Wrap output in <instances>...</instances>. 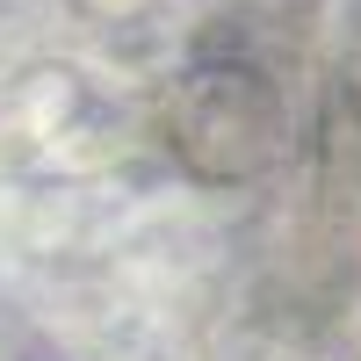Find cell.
<instances>
[{"mask_svg": "<svg viewBox=\"0 0 361 361\" xmlns=\"http://www.w3.org/2000/svg\"><path fill=\"white\" fill-rule=\"evenodd\" d=\"M159 130L195 180L231 188V180H260L289 152V102H282V80L246 58H195L166 87Z\"/></svg>", "mask_w": 361, "mask_h": 361, "instance_id": "cell-1", "label": "cell"}, {"mask_svg": "<svg viewBox=\"0 0 361 361\" xmlns=\"http://www.w3.org/2000/svg\"><path fill=\"white\" fill-rule=\"evenodd\" d=\"M130 152V130L116 102H102L94 87L66 66H29L0 73V180H87L109 173Z\"/></svg>", "mask_w": 361, "mask_h": 361, "instance_id": "cell-2", "label": "cell"}, {"mask_svg": "<svg viewBox=\"0 0 361 361\" xmlns=\"http://www.w3.org/2000/svg\"><path fill=\"white\" fill-rule=\"evenodd\" d=\"M296 29L282 22V15H267V8H231V15H217L202 29V44H195V58H246V66H260V73H289L296 66Z\"/></svg>", "mask_w": 361, "mask_h": 361, "instance_id": "cell-3", "label": "cell"}, {"mask_svg": "<svg viewBox=\"0 0 361 361\" xmlns=\"http://www.w3.org/2000/svg\"><path fill=\"white\" fill-rule=\"evenodd\" d=\"M80 8L94 15V22H130V15H145V8H152V0H80Z\"/></svg>", "mask_w": 361, "mask_h": 361, "instance_id": "cell-4", "label": "cell"}, {"mask_svg": "<svg viewBox=\"0 0 361 361\" xmlns=\"http://www.w3.org/2000/svg\"><path fill=\"white\" fill-rule=\"evenodd\" d=\"M340 94H347V102L361 109V44L347 51V73H340Z\"/></svg>", "mask_w": 361, "mask_h": 361, "instance_id": "cell-5", "label": "cell"}]
</instances>
